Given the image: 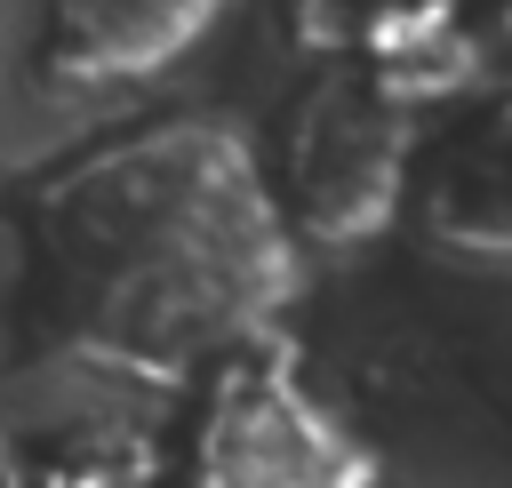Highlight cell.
<instances>
[{
	"instance_id": "cell-1",
	"label": "cell",
	"mask_w": 512,
	"mask_h": 488,
	"mask_svg": "<svg viewBox=\"0 0 512 488\" xmlns=\"http://www.w3.org/2000/svg\"><path fill=\"white\" fill-rule=\"evenodd\" d=\"M24 272L64 344L184 368L192 352L248 344L288 304L296 248L232 128L160 120L40 176Z\"/></svg>"
},
{
	"instance_id": "cell-2",
	"label": "cell",
	"mask_w": 512,
	"mask_h": 488,
	"mask_svg": "<svg viewBox=\"0 0 512 488\" xmlns=\"http://www.w3.org/2000/svg\"><path fill=\"white\" fill-rule=\"evenodd\" d=\"M368 456L344 440V424L304 392V376L280 352H224L192 448L184 488H360Z\"/></svg>"
},
{
	"instance_id": "cell-3",
	"label": "cell",
	"mask_w": 512,
	"mask_h": 488,
	"mask_svg": "<svg viewBox=\"0 0 512 488\" xmlns=\"http://www.w3.org/2000/svg\"><path fill=\"white\" fill-rule=\"evenodd\" d=\"M392 200V112L352 72L320 80L288 120V208L304 232H368Z\"/></svg>"
},
{
	"instance_id": "cell-4",
	"label": "cell",
	"mask_w": 512,
	"mask_h": 488,
	"mask_svg": "<svg viewBox=\"0 0 512 488\" xmlns=\"http://www.w3.org/2000/svg\"><path fill=\"white\" fill-rule=\"evenodd\" d=\"M232 0H40V72L64 88H112L176 64Z\"/></svg>"
},
{
	"instance_id": "cell-5",
	"label": "cell",
	"mask_w": 512,
	"mask_h": 488,
	"mask_svg": "<svg viewBox=\"0 0 512 488\" xmlns=\"http://www.w3.org/2000/svg\"><path fill=\"white\" fill-rule=\"evenodd\" d=\"M304 8H312V24H320V16H336V32H344V40L360 32L368 48H392V40L424 32L448 0H304Z\"/></svg>"
}]
</instances>
